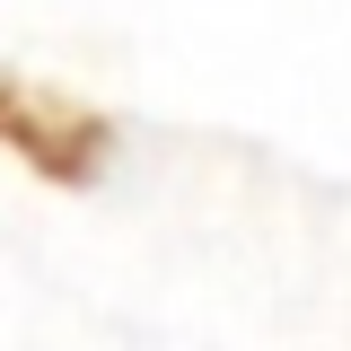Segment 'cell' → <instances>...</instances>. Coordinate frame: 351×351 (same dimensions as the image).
I'll use <instances>...</instances> for the list:
<instances>
[{
  "label": "cell",
  "instance_id": "6da1fadb",
  "mask_svg": "<svg viewBox=\"0 0 351 351\" xmlns=\"http://www.w3.org/2000/svg\"><path fill=\"white\" fill-rule=\"evenodd\" d=\"M0 141L27 167H44L53 184H97L106 149H114L106 114H88V106H71V97H53L36 80H0Z\"/></svg>",
  "mask_w": 351,
  "mask_h": 351
}]
</instances>
